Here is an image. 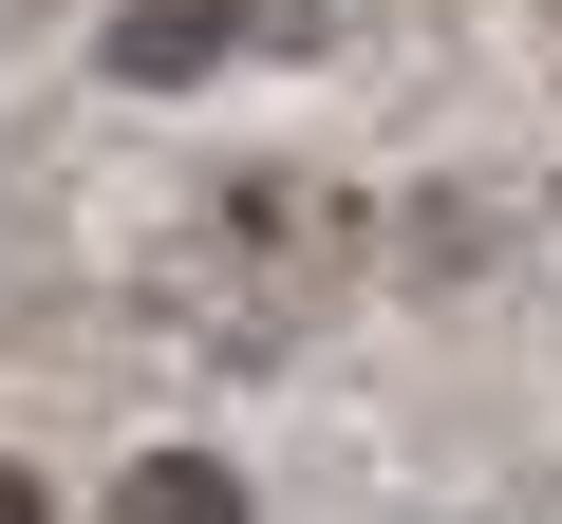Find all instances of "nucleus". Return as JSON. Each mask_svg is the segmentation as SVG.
<instances>
[{
  "mask_svg": "<svg viewBox=\"0 0 562 524\" xmlns=\"http://www.w3.org/2000/svg\"><path fill=\"white\" fill-rule=\"evenodd\" d=\"M0 524H57V505H38V487H20V468H0Z\"/></svg>",
  "mask_w": 562,
  "mask_h": 524,
  "instance_id": "f03ea898",
  "label": "nucleus"
},
{
  "mask_svg": "<svg viewBox=\"0 0 562 524\" xmlns=\"http://www.w3.org/2000/svg\"><path fill=\"white\" fill-rule=\"evenodd\" d=\"M113 524H244V487H225L206 449H150V468L113 487Z\"/></svg>",
  "mask_w": 562,
  "mask_h": 524,
  "instance_id": "f257e3e1",
  "label": "nucleus"
}]
</instances>
